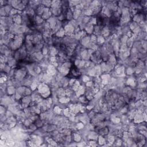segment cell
Segmentation results:
<instances>
[{
  "instance_id": "cell-1",
  "label": "cell",
  "mask_w": 147,
  "mask_h": 147,
  "mask_svg": "<svg viewBox=\"0 0 147 147\" xmlns=\"http://www.w3.org/2000/svg\"><path fill=\"white\" fill-rule=\"evenodd\" d=\"M80 75L81 72L79 68L74 64H72L67 76L71 79H78L80 76Z\"/></svg>"
}]
</instances>
